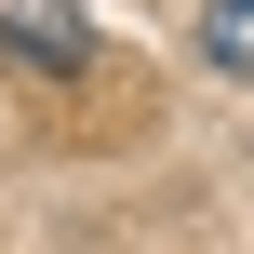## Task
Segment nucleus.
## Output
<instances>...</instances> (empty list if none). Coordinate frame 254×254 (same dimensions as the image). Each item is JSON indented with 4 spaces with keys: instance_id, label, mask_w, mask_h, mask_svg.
I'll return each mask as SVG.
<instances>
[{
    "instance_id": "f257e3e1",
    "label": "nucleus",
    "mask_w": 254,
    "mask_h": 254,
    "mask_svg": "<svg viewBox=\"0 0 254 254\" xmlns=\"http://www.w3.org/2000/svg\"><path fill=\"white\" fill-rule=\"evenodd\" d=\"M80 40H94L80 13H0V54H40V67H67Z\"/></svg>"
},
{
    "instance_id": "f03ea898",
    "label": "nucleus",
    "mask_w": 254,
    "mask_h": 254,
    "mask_svg": "<svg viewBox=\"0 0 254 254\" xmlns=\"http://www.w3.org/2000/svg\"><path fill=\"white\" fill-rule=\"evenodd\" d=\"M201 67L254 80V0H214V13H201Z\"/></svg>"
}]
</instances>
